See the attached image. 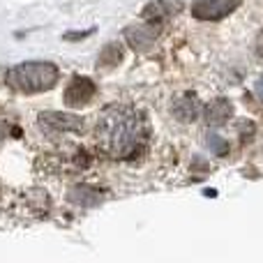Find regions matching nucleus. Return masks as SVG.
I'll use <instances>...</instances> for the list:
<instances>
[{
	"mask_svg": "<svg viewBox=\"0 0 263 263\" xmlns=\"http://www.w3.org/2000/svg\"><path fill=\"white\" fill-rule=\"evenodd\" d=\"M95 136L109 157L125 159L141 148L145 136L143 114L127 104H111L97 114Z\"/></svg>",
	"mask_w": 263,
	"mask_h": 263,
	"instance_id": "obj_1",
	"label": "nucleus"
},
{
	"mask_svg": "<svg viewBox=\"0 0 263 263\" xmlns=\"http://www.w3.org/2000/svg\"><path fill=\"white\" fill-rule=\"evenodd\" d=\"M58 67L53 63L44 60H32V63H21L7 72V83L18 92L35 95V92H46L58 83Z\"/></svg>",
	"mask_w": 263,
	"mask_h": 263,
	"instance_id": "obj_2",
	"label": "nucleus"
},
{
	"mask_svg": "<svg viewBox=\"0 0 263 263\" xmlns=\"http://www.w3.org/2000/svg\"><path fill=\"white\" fill-rule=\"evenodd\" d=\"M37 125H40V129L44 134H69V132H83V127H86L83 118L60 114V111H44V114H40Z\"/></svg>",
	"mask_w": 263,
	"mask_h": 263,
	"instance_id": "obj_3",
	"label": "nucleus"
},
{
	"mask_svg": "<svg viewBox=\"0 0 263 263\" xmlns=\"http://www.w3.org/2000/svg\"><path fill=\"white\" fill-rule=\"evenodd\" d=\"M95 92H97V86L92 79L81 77V74H74V77L69 79V83L65 86V92H63L65 106H69V109H81V106L90 104Z\"/></svg>",
	"mask_w": 263,
	"mask_h": 263,
	"instance_id": "obj_4",
	"label": "nucleus"
},
{
	"mask_svg": "<svg viewBox=\"0 0 263 263\" xmlns=\"http://www.w3.org/2000/svg\"><path fill=\"white\" fill-rule=\"evenodd\" d=\"M242 0H194L192 14L199 21H219L240 7Z\"/></svg>",
	"mask_w": 263,
	"mask_h": 263,
	"instance_id": "obj_5",
	"label": "nucleus"
},
{
	"mask_svg": "<svg viewBox=\"0 0 263 263\" xmlns=\"http://www.w3.org/2000/svg\"><path fill=\"white\" fill-rule=\"evenodd\" d=\"M157 32H159L157 23L145 21V23H139V26H129L125 30V37H127V42L134 51H148L155 44V40H157Z\"/></svg>",
	"mask_w": 263,
	"mask_h": 263,
	"instance_id": "obj_6",
	"label": "nucleus"
},
{
	"mask_svg": "<svg viewBox=\"0 0 263 263\" xmlns=\"http://www.w3.org/2000/svg\"><path fill=\"white\" fill-rule=\"evenodd\" d=\"M171 114L182 123H192L201 116V102L196 95L185 92V95H176L171 102Z\"/></svg>",
	"mask_w": 263,
	"mask_h": 263,
	"instance_id": "obj_7",
	"label": "nucleus"
},
{
	"mask_svg": "<svg viewBox=\"0 0 263 263\" xmlns=\"http://www.w3.org/2000/svg\"><path fill=\"white\" fill-rule=\"evenodd\" d=\"M203 116H205V123L217 127V125H224L233 116V104L227 97H215L210 104H205Z\"/></svg>",
	"mask_w": 263,
	"mask_h": 263,
	"instance_id": "obj_8",
	"label": "nucleus"
},
{
	"mask_svg": "<svg viewBox=\"0 0 263 263\" xmlns=\"http://www.w3.org/2000/svg\"><path fill=\"white\" fill-rule=\"evenodd\" d=\"M120 60H123V44H120V42H109V44L100 51V63H97V67L111 69V67H116Z\"/></svg>",
	"mask_w": 263,
	"mask_h": 263,
	"instance_id": "obj_9",
	"label": "nucleus"
},
{
	"mask_svg": "<svg viewBox=\"0 0 263 263\" xmlns=\"http://www.w3.org/2000/svg\"><path fill=\"white\" fill-rule=\"evenodd\" d=\"M100 199H102L100 194L90 196V187H74V192L69 194V201H74V203H79V205H86V208L100 203Z\"/></svg>",
	"mask_w": 263,
	"mask_h": 263,
	"instance_id": "obj_10",
	"label": "nucleus"
},
{
	"mask_svg": "<svg viewBox=\"0 0 263 263\" xmlns=\"http://www.w3.org/2000/svg\"><path fill=\"white\" fill-rule=\"evenodd\" d=\"M208 145H210V150H215V153L222 155V157L229 153V143H227V141H224L219 134H210V136H208Z\"/></svg>",
	"mask_w": 263,
	"mask_h": 263,
	"instance_id": "obj_11",
	"label": "nucleus"
},
{
	"mask_svg": "<svg viewBox=\"0 0 263 263\" xmlns=\"http://www.w3.org/2000/svg\"><path fill=\"white\" fill-rule=\"evenodd\" d=\"M95 30H81V32H65L63 35V40L65 42H74V40H83V37H88V35H92Z\"/></svg>",
	"mask_w": 263,
	"mask_h": 263,
	"instance_id": "obj_12",
	"label": "nucleus"
},
{
	"mask_svg": "<svg viewBox=\"0 0 263 263\" xmlns=\"http://www.w3.org/2000/svg\"><path fill=\"white\" fill-rule=\"evenodd\" d=\"M256 55H259L261 63H263V32L259 35V40H256Z\"/></svg>",
	"mask_w": 263,
	"mask_h": 263,
	"instance_id": "obj_13",
	"label": "nucleus"
},
{
	"mask_svg": "<svg viewBox=\"0 0 263 263\" xmlns=\"http://www.w3.org/2000/svg\"><path fill=\"white\" fill-rule=\"evenodd\" d=\"M256 95H259L261 100H263V79H259V81H256Z\"/></svg>",
	"mask_w": 263,
	"mask_h": 263,
	"instance_id": "obj_14",
	"label": "nucleus"
}]
</instances>
